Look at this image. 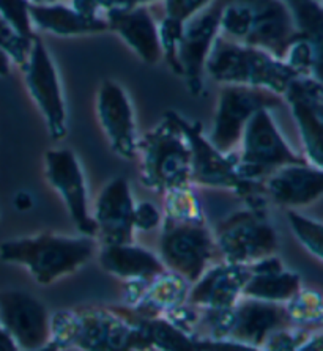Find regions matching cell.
I'll use <instances>...</instances> for the list:
<instances>
[{
  "instance_id": "1",
  "label": "cell",
  "mask_w": 323,
  "mask_h": 351,
  "mask_svg": "<svg viewBox=\"0 0 323 351\" xmlns=\"http://www.w3.org/2000/svg\"><path fill=\"white\" fill-rule=\"evenodd\" d=\"M160 254L166 269L194 284L210 265L222 262L193 186L164 194Z\"/></svg>"
},
{
  "instance_id": "2",
  "label": "cell",
  "mask_w": 323,
  "mask_h": 351,
  "mask_svg": "<svg viewBox=\"0 0 323 351\" xmlns=\"http://www.w3.org/2000/svg\"><path fill=\"white\" fill-rule=\"evenodd\" d=\"M52 340L84 351H147L150 343L130 306H81L51 315Z\"/></svg>"
},
{
  "instance_id": "3",
  "label": "cell",
  "mask_w": 323,
  "mask_h": 351,
  "mask_svg": "<svg viewBox=\"0 0 323 351\" xmlns=\"http://www.w3.org/2000/svg\"><path fill=\"white\" fill-rule=\"evenodd\" d=\"M97 238L41 232L0 244V260L24 267L41 285L76 273L93 257Z\"/></svg>"
},
{
  "instance_id": "4",
  "label": "cell",
  "mask_w": 323,
  "mask_h": 351,
  "mask_svg": "<svg viewBox=\"0 0 323 351\" xmlns=\"http://www.w3.org/2000/svg\"><path fill=\"white\" fill-rule=\"evenodd\" d=\"M141 182L156 194L189 188L191 150L177 121L176 110H167L153 130L137 141Z\"/></svg>"
},
{
  "instance_id": "5",
  "label": "cell",
  "mask_w": 323,
  "mask_h": 351,
  "mask_svg": "<svg viewBox=\"0 0 323 351\" xmlns=\"http://www.w3.org/2000/svg\"><path fill=\"white\" fill-rule=\"evenodd\" d=\"M222 85H246L267 88L279 95L298 77L292 68L270 52L219 35L205 63V76Z\"/></svg>"
},
{
  "instance_id": "6",
  "label": "cell",
  "mask_w": 323,
  "mask_h": 351,
  "mask_svg": "<svg viewBox=\"0 0 323 351\" xmlns=\"http://www.w3.org/2000/svg\"><path fill=\"white\" fill-rule=\"evenodd\" d=\"M177 121L191 150V184L230 189L246 206L267 204L262 182H250L237 170V153H221L204 134L200 121H191L177 112Z\"/></svg>"
},
{
  "instance_id": "7",
  "label": "cell",
  "mask_w": 323,
  "mask_h": 351,
  "mask_svg": "<svg viewBox=\"0 0 323 351\" xmlns=\"http://www.w3.org/2000/svg\"><path fill=\"white\" fill-rule=\"evenodd\" d=\"M215 243L222 262L251 265L278 252L276 228L267 216V206H246L216 224Z\"/></svg>"
},
{
  "instance_id": "8",
  "label": "cell",
  "mask_w": 323,
  "mask_h": 351,
  "mask_svg": "<svg viewBox=\"0 0 323 351\" xmlns=\"http://www.w3.org/2000/svg\"><path fill=\"white\" fill-rule=\"evenodd\" d=\"M240 147L241 150L237 153V170L241 178L250 182L263 183L279 167L309 162L284 139L270 109H262L252 115L243 131Z\"/></svg>"
},
{
  "instance_id": "9",
  "label": "cell",
  "mask_w": 323,
  "mask_h": 351,
  "mask_svg": "<svg viewBox=\"0 0 323 351\" xmlns=\"http://www.w3.org/2000/svg\"><path fill=\"white\" fill-rule=\"evenodd\" d=\"M280 104L283 98L267 88L222 85L208 141L221 153H234L252 115L262 109L273 110Z\"/></svg>"
},
{
  "instance_id": "10",
  "label": "cell",
  "mask_w": 323,
  "mask_h": 351,
  "mask_svg": "<svg viewBox=\"0 0 323 351\" xmlns=\"http://www.w3.org/2000/svg\"><path fill=\"white\" fill-rule=\"evenodd\" d=\"M21 70L30 98L43 114L54 141L67 136V106L56 63L40 36L32 41L27 60Z\"/></svg>"
},
{
  "instance_id": "11",
  "label": "cell",
  "mask_w": 323,
  "mask_h": 351,
  "mask_svg": "<svg viewBox=\"0 0 323 351\" xmlns=\"http://www.w3.org/2000/svg\"><path fill=\"white\" fill-rule=\"evenodd\" d=\"M229 0H211L204 10L183 23L178 46V63L182 77L193 97H200L205 82V63L211 47L221 35V14Z\"/></svg>"
},
{
  "instance_id": "12",
  "label": "cell",
  "mask_w": 323,
  "mask_h": 351,
  "mask_svg": "<svg viewBox=\"0 0 323 351\" xmlns=\"http://www.w3.org/2000/svg\"><path fill=\"white\" fill-rule=\"evenodd\" d=\"M45 162L46 180L62 195L79 235L97 237V224L88 210L86 178L76 153L70 148H56L46 153Z\"/></svg>"
},
{
  "instance_id": "13",
  "label": "cell",
  "mask_w": 323,
  "mask_h": 351,
  "mask_svg": "<svg viewBox=\"0 0 323 351\" xmlns=\"http://www.w3.org/2000/svg\"><path fill=\"white\" fill-rule=\"evenodd\" d=\"M0 326L21 351H35L52 340L49 312L38 298L25 291H0Z\"/></svg>"
},
{
  "instance_id": "14",
  "label": "cell",
  "mask_w": 323,
  "mask_h": 351,
  "mask_svg": "<svg viewBox=\"0 0 323 351\" xmlns=\"http://www.w3.org/2000/svg\"><path fill=\"white\" fill-rule=\"evenodd\" d=\"M292 326L285 304L241 296L226 311L221 339L262 348L273 332Z\"/></svg>"
},
{
  "instance_id": "15",
  "label": "cell",
  "mask_w": 323,
  "mask_h": 351,
  "mask_svg": "<svg viewBox=\"0 0 323 351\" xmlns=\"http://www.w3.org/2000/svg\"><path fill=\"white\" fill-rule=\"evenodd\" d=\"M300 130L304 158L322 167L323 158V85L322 79L298 76L290 81L283 93Z\"/></svg>"
},
{
  "instance_id": "16",
  "label": "cell",
  "mask_w": 323,
  "mask_h": 351,
  "mask_svg": "<svg viewBox=\"0 0 323 351\" xmlns=\"http://www.w3.org/2000/svg\"><path fill=\"white\" fill-rule=\"evenodd\" d=\"M97 115L110 148L123 159L137 158L134 110L123 85L104 79L97 95Z\"/></svg>"
},
{
  "instance_id": "17",
  "label": "cell",
  "mask_w": 323,
  "mask_h": 351,
  "mask_svg": "<svg viewBox=\"0 0 323 351\" xmlns=\"http://www.w3.org/2000/svg\"><path fill=\"white\" fill-rule=\"evenodd\" d=\"M134 199L128 178L115 177L98 195L92 215L97 224V237L101 244L134 243Z\"/></svg>"
},
{
  "instance_id": "18",
  "label": "cell",
  "mask_w": 323,
  "mask_h": 351,
  "mask_svg": "<svg viewBox=\"0 0 323 351\" xmlns=\"http://www.w3.org/2000/svg\"><path fill=\"white\" fill-rule=\"evenodd\" d=\"M252 13V25L245 45L270 52L284 60L289 47L301 36L283 0H241ZM304 40V38H303Z\"/></svg>"
},
{
  "instance_id": "19",
  "label": "cell",
  "mask_w": 323,
  "mask_h": 351,
  "mask_svg": "<svg viewBox=\"0 0 323 351\" xmlns=\"http://www.w3.org/2000/svg\"><path fill=\"white\" fill-rule=\"evenodd\" d=\"M265 195L285 210L314 204L323 194V169L311 162L289 164L263 180Z\"/></svg>"
},
{
  "instance_id": "20",
  "label": "cell",
  "mask_w": 323,
  "mask_h": 351,
  "mask_svg": "<svg viewBox=\"0 0 323 351\" xmlns=\"http://www.w3.org/2000/svg\"><path fill=\"white\" fill-rule=\"evenodd\" d=\"M250 268L248 265L218 262L191 284L188 301L200 309H229L243 296Z\"/></svg>"
},
{
  "instance_id": "21",
  "label": "cell",
  "mask_w": 323,
  "mask_h": 351,
  "mask_svg": "<svg viewBox=\"0 0 323 351\" xmlns=\"http://www.w3.org/2000/svg\"><path fill=\"white\" fill-rule=\"evenodd\" d=\"M103 18L110 32L117 34L134 54L147 65H156L163 58L158 25L145 7L110 10Z\"/></svg>"
},
{
  "instance_id": "22",
  "label": "cell",
  "mask_w": 323,
  "mask_h": 351,
  "mask_svg": "<svg viewBox=\"0 0 323 351\" xmlns=\"http://www.w3.org/2000/svg\"><path fill=\"white\" fill-rule=\"evenodd\" d=\"M243 296L268 302L285 304L303 289L301 276L284 268L283 260L276 254L257 260L251 265Z\"/></svg>"
},
{
  "instance_id": "23",
  "label": "cell",
  "mask_w": 323,
  "mask_h": 351,
  "mask_svg": "<svg viewBox=\"0 0 323 351\" xmlns=\"http://www.w3.org/2000/svg\"><path fill=\"white\" fill-rule=\"evenodd\" d=\"M98 262L106 273L123 280H152L166 271L156 254L128 244H101Z\"/></svg>"
},
{
  "instance_id": "24",
  "label": "cell",
  "mask_w": 323,
  "mask_h": 351,
  "mask_svg": "<svg viewBox=\"0 0 323 351\" xmlns=\"http://www.w3.org/2000/svg\"><path fill=\"white\" fill-rule=\"evenodd\" d=\"M30 19L34 29L59 36H79L108 32V23L101 16H86L63 3H30Z\"/></svg>"
},
{
  "instance_id": "25",
  "label": "cell",
  "mask_w": 323,
  "mask_h": 351,
  "mask_svg": "<svg viewBox=\"0 0 323 351\" xmlns=\"http://www.w3.org/2000/svg\"><path fill=\"white\" fill-rule=\"evenodd\" d=\"M189 289L191 284L187 279L166 269L148 282L136 304L130 307L144 318L166 317L188 301Z\"/></svg>"
},
{
  "instance_id": "26",
  "label": "cell",
  "mask_w": 323,
  "mask_h": 351,
  "mask_svg": "<svg viewBox=\"0 0 323 351\" xmlns=\"http://www.w3.org/2000/svg\"><path fill=\"white\" fill-rule=\"evenodd\" d=\"M136 313V312H134ZM136 322L142 328L153 350L158 351H200L198 340L164 317L144 318L136 313Z\"/></svg>"
},
{
  "instance_id": "27",
  "label": "cell",
  "mask_w": 323,
  "mask_h": 351,
  "mask_svg": "<svg viewBox=\"0 0 323 351\" xmlns=\"http://www.w3.org/2000/svg\"><path fill=\"white\" fill-rule=\"evenodd\" d=\"M301 38L322 47L323 10L317 0H283Z\"/></svg>"
},
{
  "instance_id": "28",
  "label": "cell",
  "mask_w": 323,
  "mask_h": 351,
  "mask_svg": "<svg viewBox=\"0 0 323 351\" xmlns=\"http://www.w3.org/2000/svg\"><path fill=\"white\" fill-rule=\"evenodd\" d=\"M285 309L294 326L322 329L323 302L319 291L301 289L292 300L285 302Z\"/></svg>"
},
{
  "instance_id": "29",
  "label": "cell",
  "mask_w": 323,
  "mask_h": 351,
  "mask_svg": "<svg viewBox=\"0 0 323 351\" xmlns=\"http://www.w3.org/2000/svg\"><path fill=\"white\" fill-rule=\"evenodd\" d=\"M287 221L295 238L312 257L322 262L323 258V226L320 221L301 215L296 210H287Z\"/></svg>"
},
{
  "instance_id": "30",
  "label": "cell",
  "mask_w": 323,
  "mask_h": 351,
  "mask_svg": "<svg viewBox=\"0 0 323 351\" xmlns=\"http://www.w3.org/2000/svg\"><path fill=\"white\" fill-rule=\"evenodd\" d=\"M183 34V21H178L171 16H164L161 24L158 25V36H160V46L163 58L172 73L182 77V68L178 63V46Z\"/></svg>"
},
{
  "instance_id": "31",
  "label": "cell",
  "mask_w": 323,
  "mask_h": 351,
  "mask_svg": "<svg viewBox=\"0 0 323 351\" xmlns=\"http://www.w3.org/2000/svg\"><path fill=\"white\" fill-rule=\"evenodd\" d=\"M0 18L25 40L32 41L38 36L30 19L29 0H0Z\"/></svg>"
},
{
  "instance_id": "32",
  "label": "cell",
  "mask_w": 323,
  "mask_h": 351,
  "mask_svg": "<svg viewBox=\"0 0 323 351\" xmlns=\"http://www.w3.org/2000/svg\"><path fill=\"white\" fill-rule=\"evenodd\" d=\"M320 329L292 326L273 332L263 343L262 351H296L312 334Z\"/></svg>"
},
{
  "instance_id": "33",
  "label": "cell",
  "mask_w": 323,
  "mask_h": 351,
  "mask_svg": "<svg viewBox=\"0 0 323 351\" xmlns=\"http://www.w3.org/2000/svg\"><path fill=\"white\" fill-rule=\"evenodd\" d=\"M155 0H73L71 7L86 16H101L110 10H131L144 7Z\"/></svg>"
},
{
  "instance_id": "34",
  "label": "cell",
  "mask_w": 323,
  "mask_h": 351,
  "mask_svg": "<svg viewBox=\"0 0 323 351\" xmlns=\"http://www.w3.org/2000/svg\"><path fill=\"white\" fill-rule=\"evenodd\" d=\"M163 213L152 202H141L134 205V215H132V226L134 230L152 232L161 226Z\"/></svg>"
},
{
  "instance_id": "35",
  "label": "cell",
  "mask_w": 323,
  "mask_h": 351,
  "mask_svg": "<svg viewBox=\"0 0 323 351\" xmlns=\"http://www.w3.org/2000/svg\"><path fill=\"white\" fill-rule=\"evenodd\" d=\"M210 2L211 0H166V16L184 23L200 10H204Z\"/></svg>"
},
{
  "instance_id": "36",
  "label": "cell",
  "mask_w": 323,
  "mask_h": 351,
  "mask_svg": "<svg viewBox=\"0 0 323 351\" xmlns=\"http://www.w3.org/2000/svg\"><path fill=\"white\" fill-rule=\"evenodd\" d=\"M200 351H262V348L230 339H195Z\"/></svg>"
},
{
  "instance_id": "37",
  "label": "cell",
  "mask_w": 323,
  "mask_h": 351,
  "mask_svg": "<svg viewBox=\"0 0 323 351\" xmlns=\"http://www.w3.org/2000/svg\"><path fill=\"white\" fill-rule=\"evenodd\" d=\"M296 351H323V336L322 329L320 331H315L312 336L306 340V342L301 345V347Z\"/></svg>"
},
{
  "instance_id": "38",
  "label": "cell",
  "mask_w": 323,
  "mask_h": 351,
  "mask_svg": "<svg viewBox=\"0 0 323 351\" xmlns=\"http://www.w3.org/2000/svg\"><path fill=\"white\" fill-rule=\"evenodd\" d=\"M13 58L3 47H0V77H8L12 74Z\"/></svg>"
},
{
  "instance_id": "39",
  "label": "cell",
  "mask_w": 323,
  "mask_h": 351,
  "mask_svg": "<svg viewBox=\"0 0 323 351\" xmlns=\"http://www.w3.org/2000/svg\"><path fill=\"white\" fill-rule=\"evenodd\" d=\"M0 351H21L10 334L0 326Z\"/></svg>"
},
{
  "instance_id": "40",
  "label": "cell",
  "mask_w": 323,
  "mask_h": 351,
  "mask_svg": "<svg viewBox=\"0 0 323 351\" xmlns=\"http://www.w3.org/2000/svg\"><path fill=\"white\" fill-rule=\"evenodd\" d=\"M62 347L59 343L56 342V340H51L49 343L47 345H45V347H41V348H38V350H35V351H59Z\"/></svg>"
},
{
  "instance_id": "41",
  "label": "cell",
  "mask_w": 323,
  "mask_h": 351,
  "mask_svg": "<svg viewBox=\"0 0 323 351\" xmlns=\"http://www.w3.org/2000/svg\"><path fill=\"white\" fill-rule=\"evenodd\" d=\"M30 3H36V5H49V3H62L63 0H29Z\"/></svg>"
},
{
  "instance_id": "42",
  "label": "cell",
  "mask_w": 323,
  "mask_h": 351,
  "mask_svg": "<svg viewBox=\"0 0 323 351\" xmlns=\"http://www.w3.org/2000/svg\"><path fill=\"white\" fill-rule=\"evenodd\" d=\"M59 351H84L77 347H62Z\"/></svg>"
},
{
  "instance_id": "43",
  "label": "cell",
  "mask_w": 323,
  "mask_h": 351,
  "mask_svg": "<svg viewBox=\"0 0 323 351\" xmlns=\"http://www.w3.org/2000/svg\"><path fill=\"white\" fill-rule=\"evenodd\" d=\"M147 351H158V350H153V348H150V350H147Z\"/></svg>"
}]
</instances>
